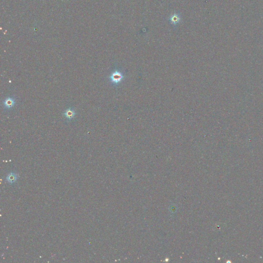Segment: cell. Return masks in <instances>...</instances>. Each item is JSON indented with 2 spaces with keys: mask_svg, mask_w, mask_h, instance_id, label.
Here are the masks:
<instances>
[{
  "mask_svg": "<svg viewBox=\"0 0 263 263\" xmlns=\"http://www.w3.org/2000/svg\"><path fill=\"white\" fill-rule=\"evenodd\" d=\"M123 73L119 70H115L109 76V81L114 85H117L121 82L124 79Z\"/></svg>",
  "mask_w": 263,
  "mask_h": 263,
  "instance_id": "cell-1",
  "label": "cell"
},
{
  "mask_svg": "<svg viewBox=\"0 0 263 263\" xmlns=\"http://www.w3.org/2000/svg\"><path fill=\"white\" fill-rule=\"evenodd\" d=\"M16 101L15 98L13 96H8L3 101V106L5 110H9L15 105Z\"/></svg>",
  "mask_w": 263,
  "mask_h": 263,
  "instance_id": "cell-2",
  "label": "cell"
},
{
  "mask_svg": "<svg viewBox=\"0 0 263 263\" xmlns=\"http://www.w3.org/2000/svg\"><path fill=\"white\" fill-rule=\"evenodd\" d=\"M63 115L67 121H69L75 117L76 112L73 108L71 107H69L64 111L63 113Z\"/></svg>",
  "mask_w": 263,
  "mask_h": 263,
  "instance_id": "cell-3",
  "label": "cell"
},
{
  "mask_svg": "<svg viewBox=\"0 0 263 263\" xmlns=\"http://www.w3.org/2000/svg\"><path fill=\"white\" fill-rule=\"evenodd\" d=\"M17 178L18 177H17V174H15V173H10L7 176L6 180H7L8 183L13 184L17 181Z\"/></svg>",
  "mask_w": 263,
  "mask_h": 263,
  "instance_id": "cell-4",
  "label": "cell"
},
{
  "mask_svg": "<svg viewBox=\"0 0 263 263\" xmlns=\"http://www.w3.org/2000/svg\"><path fill=\"white\" fill-rule=\"evenodd\" d=\"M170 20H171L172 23L175 24L178 23V21H180V18H179L178 15H174L170 18Z\"/></svg>",
  "mask_w": 263,
  "mask_h": 263,
  "instance_id": "cell-5",
  "label": "cell"
}]
</instances>
